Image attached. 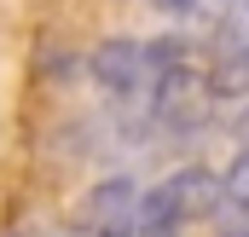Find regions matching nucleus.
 <instances>
[{"label": "nucleus", "instance_id": "1", "mask_svg": "<svg viewBox=\"0 0 249 237\" xmlns=\"http://www.w3.org/2000/svg\"><path fill=\"white\" fill-rule=\"evenodd\" d=\"M93 81H99V93L105 99H116V104H151V87H157V52H151V41H105L93 58Z\"/></svg>", "mask_w": 249, "mask_h": 237}, {"label": "nucleus", "instance_id": "2", "mask_svg": "<svg viewBox=\"0 0 249 237\" xmlns=\"http://www.w3.org/2000/svg\"><path fill=\"white\" fill-rule=\"evenodd\" d=\"M75 232L81 237H133L139 232V185L127 174L99 179V185L75 203Z\"/></svg>", "mask_w": 249, "mask_h": 237}, {"label": "nucleus", "instance_id": "3", "mask_svg": "<svg viewBox=\"0 0 249 237\" xmlns=\"http://www.w3.org/2000/svg\"><path fill=\"white\" fill-rule=\"evenodd\" d=\"M162 185H168L174 208L186 214V226L220 208V174H209V168H197V162H191V168H180V174H168Z\"/></svg>", "mask_w": 249, "mask_h": 237}, {"label": "nucleus", "instance_id": "4", "mask_svg": "<svg viewBox=\"0 0 249 237\" xmlns=\"http://www.w3.org/2000/svg\"><path fill=\"white\" fill-rule=\"evenodd\" d=\"M203 87L209 99H249V41L220 47V58L203 69Z\"/></svg>", "mask_w": 249, "mask_h": 237}, {"label": "nucleus", "instance_id": "5", "mask_svg": "<svg viewBox=\"0 0 249 237\" xmlns=\"http://www.w3.org/2000/svg\"><path fill=\"white\" fill-rule=\"evenodd\" d=\"M180 232H186V214L174 208L168 185L139 191V232H133V237H180Z\"/></svg>", "mask_w": 249, "mask_h": 237}, {"label": "nucleus", "instance_id": "6", "mask_svg": "<svg viewBox=\"0 0 249 237\" xmlns=\"http://www.w3.org/2000/svg\"><path fill=\"white\" fill-rule=\"evenodd\" d=\"M220 208H232V214L249 220V151H238L232 168L220 174Z\"/></svg>", "mask_w": 249, "mask_h": 237}, {"label": "nucleus", "instance_id": "7", "mask_svg": "<svg viewBox=\"0 0 249 237\" xmlns=\"http://www.w3.org/2000/svg\"><path fill=\"white\" fill-rule=\"evenodd\" d=\"M226 237H249V220H244V226H238V232H226Z\"/></svg>", "mask_w": 249, "mask_h": 237}]
</instances>
